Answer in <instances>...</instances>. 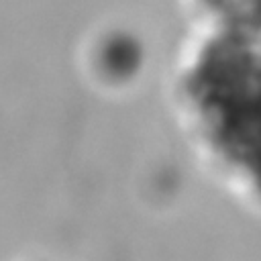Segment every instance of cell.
<instances>
[{
    "mask_svg": "<svg viewBox=\"0 0 261 261\" xmlns=\"http://www.w3.org/2000/svg\"><path fill=\"white\" fill-rule=\"evenodd\" d=\"M141 61L139 45L128 37H116L106 45L104 63L114 75H128Z\"/></svg>",
    "mask_w": 261,
    "mask_h": 261,
    "instance_id": "obj_1",
    "label": "cell"
}]
</instances>
